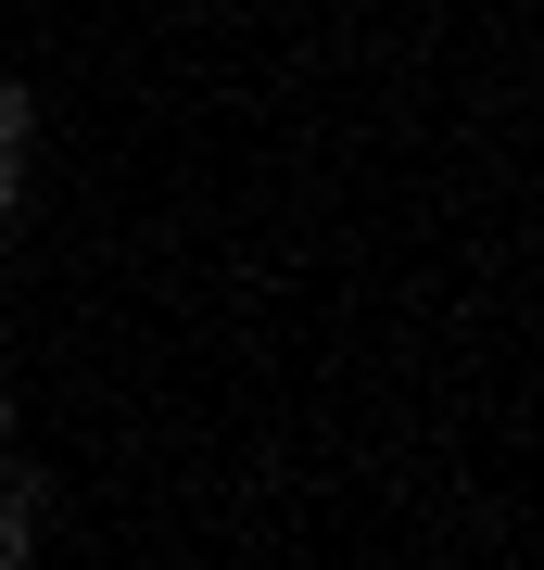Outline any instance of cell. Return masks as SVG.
<instances>
[{"label": "cell", "instance_id": "cell-1", "mask_svg": "<svg viewBox=\"0 0 544 570\" xmlns=\"http://www.w3.org/2000/svg\"><path fill=\"white\" fill-rule=\"evenodd\" d=\"M0 508H39V520H51V508H63V482H51L39 456H0Z\"/></svg>", "mask_w": 544, "mask_h": 570}, {"label": "cell", "instance_id": "cell-2", "mask_svg": "<svg viewBox=\"0 0 544 570\" xmlns=\"http://www.w3.org/2000/svg\"><path fill=\"white\" fill-rule=\"evenodd\" d=\"M0 153H39V89L0 77Z\"/></svg>", "mask_w": 544, "mask_h": 570}, {"label": "cell", "instance_id": "cell-3", "mask_svg": "<svg viewBox=\"0 0 544 570\" xmlns=\"http://www.w3.org/2000/svg\"><path fill=\"white\" fill-rule=\"evenodd\" d=\"M26 204H39V153H0V228H26Z\"/></svg>", "mask_w": 544, "mask_h": 570}, {"label": "cell", "instance_id": "cell-4", "mask_svg": "<svg viewBox=\"0 0 544 570\" xmlns=\"http://www.w3.org/2000/svg\"><path fill=\"white\" fill-rule=\"evenodd\" d=\"M39 532H51L39 508H0V570H26V558H39Z\"/></svg>", "mask_w": 544, "mask_h": 570}, {"label": "cell", "instance_id": "cell-5", "mask_svg": "<svg viewBox=\"0 0 544 570\" xmlns=\"http://www.w3.org/2000/svg\"><path fill=\"white\" fill-rule=\"evenodd\" d=\"M13 431H26V393H13V381H0V456H13Z\"/></svg>", "mask_w": 544, "mask_h": 570}]
</instances>
